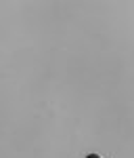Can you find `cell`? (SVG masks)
<instances>
[{"label": "cell", "instance_id": "obj_1", "mask_svg": "<svg viewBox=\"0 0 134 158\" xmlns=\"http://www.w3.org/2000/svg\"><path fill=\"white\" fill-rule=\"evenodd\" d=\"M86 158H101V156H98V154H88Z\"/></svg>", "mask_w": 134, "mask_h": 158}]
</instances>
